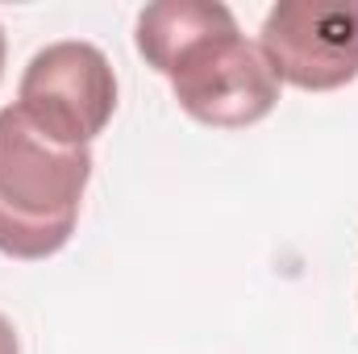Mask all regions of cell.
I'll list each match as a JSON object with an SVG mask.
<instances>
[{
    "label": "cell",
    "mask_w": 358,
    "mask_h": 354,
    "mask_svg": "<svg viewBox=\"0 0 358 354\" xmlns=\"http://www.w3.org/2000/svg\"><path fill=\"white\" fill-rule=\"evenodd\" d=\"M138 55L171 80L179 108L213 129H246L279 104V80L221 0H159L138 13Z\"/></svg>",
    "instance_id": "1"
},
{
    "label": "cell",
    "mask_w": 358,
    "mask_h": 354,
    "mask_svg": "<svg viewBox=\"0 0 358 354\" xmlns=\"http://www.w3.org/2000/svg\"><path fill=\"white\" fill-rule=\"evenodd\" d=\"M92 150H63L42 138L17 104L0 108V255L50 259L80 221Z\"/></svg>",
    "instance_id": "2"
},
{
    "label": "cell",
    "mask_w": 358,
    "mask_h": 354,
    "mask_svg": "<svg viewBox=\"0 0 358 354\" xmlns=\"http://www.w3.org/2000/svg\"><path fill=\"white\" fill-rule=\"evenodd\" d=\"M21 117L63 150H88L92 138L117 113V76L100 46L92 42H50L42 46L17 84Z\"/></svg>",
    "instance_id": "3"
},
{
    "label": "cell",
    "mask_w": 358,
    "mask_h": 354,
    "mask_svg": "<svg viewBox=\"0 0 358 354\" xmlns=\"http://www.w3.org/2000/svg\"><path fill=\"white\" fill-rule=\"evenodd\" d=\"M259 50L279 84L334 92L358 80V0H279Z\"/></svg>",
    "instance_id": "4"
},
{
    "label": "cell",
    "mask_w": 358,
    "mask_h": 354,
    "mask_svg": "<svg viewBox=\"0 0 358 354\" xmlns=\"http://www.w3.org/2000/svg\"><path fill=\"white\" fill-rule=\"evenodd\" d=\"M0 354H21L17 334H13V325H8V317H4V313H0Z\"/></svg>",
    "instance_id": "5"
},
{
    "label": "cell",
    "mask_w": 358,
    "mask_h": 354,
    "mask_svg": "<svg viewBox=\"0 0 358 354\" xmlns=\"http://www.w3.org/2000/svg\"><path fill=\"white\" fill-rule=\"evenodd\" d=\"M0 76H4V29H0Z\"/></svg>",
    "instance_id": "6"
}]
</instances>
